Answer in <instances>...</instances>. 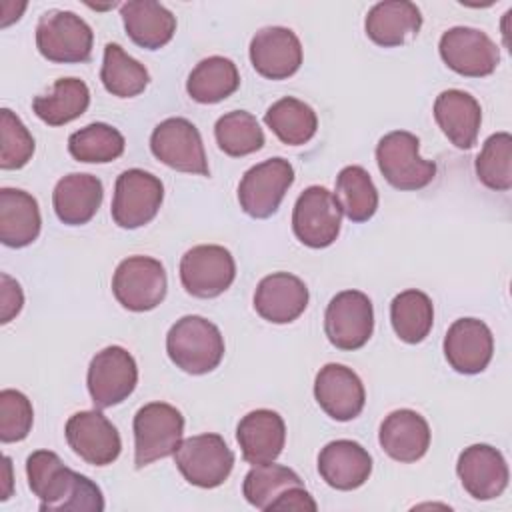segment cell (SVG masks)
<instances>
[{
	"instance_id": "obj_11",
	"label": "cell",
	"mask_w": 512,
	"mask_h": 512,
	"mask_svg": "<svg viewBox=\"0 0 512 512\" xmlns=\"http://www.w3.org/2000/svg\"><path fill=\"white\" fill-rule=\"evenodd\" d=\"M88 392L96 408H112L124 402L138 384L134 356L122 346H106L88 364Z\"/></svg>"
},
{
	"instance_id": "obj_31",
	"label": "cell",
	"mask_w": 512,
	"mask_h": 512,
	"mask_svg": "<svg viewBox=\"0 0 512 512\" xmlns=\"http://www.w3.org/2000/svg\"><path fill=\"white\" fill-rule=\"evenodd\" d=\"M238 86V68L230 58L224 56H208L200 60L186 80L188 96L200 104L222 102L232 96Z\"/></svg>"
},
{
	"instance_id": "obj_6",
	"label": "cell",
	"mask_w": 512,
	"mask_h": 512,
	"mask_svg": "<svg viewBox=\"0 0 512 512\" xmlns=\"http://www.w3.org/2000/svg\"><path fill=\"white\" fill-rule=\"evenodd\" d=\"M94 32L70 10H48L36 24V48L56 64H80L92 56Z\"/></svg>"
},
{
	"instance_id": "obj_5",
	"label": "cell",
	"mask_w": 512,
	"mask_h": 512,
	"mask_svg": "<svg viewBox=\"0 0 512 512\" xmlns=\"http://www.w3.org/2000/svg\"><path fill=\"white\" fill-rule=\"evenodd\" d=\"M134 466L144 468L172 456L184 434L182 412L166 402H148L134 414Z\"/></svg>"
},
{
	"instance_id": "obj_16",
	"label": "cell",
	"mask_w": 512,
	"mask_h": 512,
	"mask_svg": "<svg viewBox=\"0 0 512 512\" xmlns=\"http://www.w3.org/2000/svg\"><path fill=\"white\" fill-rule=\"evenodd\" d=\"M342 224V210L324 186H308L292 210L294 236L308 248H326L336 242Z\"/></svg>"
},
{
	"instance_id": "obj_9",
	"label": "cell",
	"mask_w": 512,
	"mask_h": 512,
	"mask_svg": "<svg viewBox=\"0 0 512 512\" xmlns=\"http://www.w3.org/2000/svg\"><path fill=\"white\" fill-rule=\"evenodd\" d=\"M164 200V184L158 176L130 168L116 178L112 198V220L124 230H136L152 222Z\"/></svg>"
},
{
	"instance_id": "obj_3",
	"label": "cell",
	"mask_w": 512,
	"mask_h": 512,
	"mask_svg": "<svg viewBox=\"0 0 512 512\" xmlns=\"http://www.w3.org/2000/svg\"><path fill=\"white\" fill-rule=\"evenodd\" d=\"M242 494L250 506L262 512H316L318 508L300 476L292 468L274 462L254 464L244 476Z\"/></svg>"
},
{
	"instance_id": "obj_34",
	"label": "cell",
	"mask_w": 512,
	"mask_h": 512,
	"mask_svg": "<svg viewBox=\"0 0 512 512\" xmlns=\"http://www.w3.org/2000/svg\"><path fill=\"white\" fill-rule=\"evenodd\" d=\"M390 322L402 342L420 344L434 324V304L430 296L416 288L396 294L390 302Z\"/></svg>"
},
{
	"instance_id": "obj_2",
	"label": "cell",
	"mask_w": 512,
	"mask_h": 512,
	"mask_svg": "<svg viewBox=\"0 0 512 512\" xmlns=\"http://www.w3.org/2000/svg\"><path fill=\"white\" fill-rule=\"evenodd\" d=\"M224 336L202 316L188 314L176 320L166 334L168 358L186 374H208L224 358Z\"/></svg>"
},
{
	"instance_id": "obj_14",
	"label": "cell",
	"mask_w": 512,
	"mask_h": 512,
	"mask_svg": "<svg viewBox=\"0 0 512 512\" xmlns=\"http://www.w3.org/2000/svg\"><path fill=\"white\" fill-rule=\"evenodd\" d=\"M324 332L338 350L362 348L374 332L372 300L360 290H342L326 306Z\"/></svg>"
},
{
	"instance_id": "obj_4",
	"label": "cell",
	"mask_w": 512,
	"mask_h": 512,
	"mask_svg": "<svg viewBox=\"0 0 512 512\" xmlns=\"http://www.w3.org/2000/svg\"><path fill=\"white\" fill-rule=\"evenodd\" d=\"M420 140L406 130L384 134L376 144V162L384 180L398 190H422L436 178V162L420 156Z\"/></svg>"
},
{
	"instance_id": "obj_23",
	"label": "cell",
	"mask_w": 512,
	"mask_h": 512,
	"mask_svg": "<svg viewBox=\"0 0 512 512\" xmlns=\"http://www.w3.org/2000/svg\"><path fill=\"white\" fill-rule=\"evenodd\" d=\"M430 426L426 418L410 408L390 412L378 430L382 450L396 462L412 464L420 460L430 448Z\"/></svg>"
},
{
	"instance_id": "obj_25",
	"label": "cell",
	"mask_w": 512,
	"mask_h": 512,
	"mask_svg": "<svg viewBox=\"0 0 512 512\" xmlns=\"http://www.w3.org/2000/svg\"><path fill=\"white\" fill-rule=\"evenodd\" d=\"M318 474L330 488L356 490L372 474V456L354 440H332L318 454Z\"/></svg>"
},
{
	"instance_id": "obj_27",
	"label": "cell",
	"mask_w": 512,
	"mask_h": 512,
	"mask_svg": "<svg viewBox=\"0 0 512 512\" xmlns=\"http://www.w3.org/2000/svg\"><path fill=\"white\" fill-rule=\"evenodd\" d=\"M422 28V14L414 2L386 0L374 4L364 20L366 36L382 46L394 48L416 38Z\"/></svg>"
},
{
	"instance_id": "obj_26",
	"label": "cell",
	"mask_w": 512,
	"mask_h": 512,
	"mask_svg": "<svg viewBox=\"0 0 512 512\" xmlns=\"http://www.w3.org/2000/svg\"><path fill=\"white\" fill-rule=\"evenodd\" d=\"M434 120L444 136L460 150H470L476 144L482 108L478 100L464 90H444L434 100Z\"/></svg>"
},
{
	"instance_id": "obj_38",
	"label": "cell",
	"mask_w": 512,
	"mask_h": 512,
	"mask_svg": "<svg viewBox=\"0 0 512 512\" xmlns=\"http://www.w3.org/2000/svg\"><path fill=\"white\" fill-rule=\"evenodd\" d=\"M218 148L232 156H248L264 146V132L254 114L246 110H232L222 114L214 124Z\"/></svg>"
},
{
	"instance_id": "obj_21",
	"label": "cell",
	"mask_w": 512,
	"mask_h": 512,
	"mask_svg": "<svg viewBox=\"0 0 512 512\" xmlns=\"http://www.w3.org/2000/svg\"><path fill=\"white\" fill-rule=\"evenodd\" d=\"M494 354V336L478 318H458L444 336V356L460 374H480Z\"/></svg>"
},
{
	"instance_id": "obj_18",
	"label": "cell",
	"mask_w": 512,
	"mask_h": 512,
	"mask_svg": "<svg viewBox=\"0 0 512 512\" xmlns=\"http://www.w3.org/2000/svg\"><path fill=\"white\" fill-rule=\"evenodd\" d=\"M314 398L332 420L348 422L364 410L366 390L352 368L330 362L314 378Z\"/></svg>"
},
{
	"instance_id": "obj_29",
	"label": "cell",
	"mask_w": 512,
	"mask_h": 512,
	"mask_svg": "<svg viewBox=\"0 0 512 512\" xmlns=\"http://www.w3.org/2000/svg\"><path fill=\"white\" fill-rule=\"evenodd\" d=\"M128 38L146 50H160L176 32V16L154 0H130L120 6Z\"/></svg>"
},
{
	"instance_id": "obj_15",
	"label": "cell",
	"mask_w": 512,
	"mask_h": 512,
	"mask_svg": "<svg viewBox=\"0 0 512 512\" xmlns=\"http://www.w3.org/2000/svg\"><path fill=\"white\" fill-rule=\"evenodd\" d=\"M442 62L460 76L484 78L500 64V50L494 40L470 26L448 28L438 42Z\"/></svg>"
},
{
	"instance_id": "obj_39",
	"label": "cell",
	"mask_w": 512,
	"mask_h": 512,
	"mask_svg": "<svg viewBox=\"0 0 512 512\" xmlns=\"http://www.w3.org/2000/svg\"><path fill=\"white\" fill-rule=\"evenodd\" d=\"M474 170L478 180L498 192L512 188V136L508 132H496L488 136L482 150L476 156Z\"/></svg>"
},
{
	"instance_id": "obj_20",
	"label": "cell",
	"mask_w": 512,
	"mask_h": 512,
	"mask_svg": "<svg viewBox=\"0 0 512 512\" xmlns=\"http://www.w3.org/2000/svg\"><path fill=\"white\" fill-rule=\"evenodd\" d=\"M456 474L462 488L474 500H494L508 486V464L500 450L490 444H472L464 448L456 462Z\"/></svg>"
},
{
	"instance_id": "obj_12",
	"label": "cell",
	"mask_w": 512,
	"mask_h": 512,
	"mask_svg": "<svg viewBox=\"0 0 512 512\" xmlns=\"http://www.w3.org/2000/svg\"><path fill=\"white\" fill-rule=\"evenodd\" d=\"M152 154L172 170L210 176L202 136L198 128L186 118L162 120L150 136Z\"/></svg>"
},
{
	"instance_id": "obj_32",
	"label": "cell",
	"mask_w": 512,
	"mask_h": 512,
	"mask_svg": "<svg viewBox=\"0 0 512 512\" xmlns=\"http://www.w3.org/2000/svg\"><path fill=\"white\" fill-rule=\"evenodd\" d=\"M90 106V90L80 78H58L48 94L32 100L34 114L48 126H64L80 118Z\"/></svg>"
},
{
	"instance_id": "obj_1",
	"label": "cell",
	"mask_w": 512,
	"mask_h": 512,
	"mask_svg": "<svg viewBox=\"0 0 512 512\" xmlns=\"http://www.w3.org/2000/svg\"><path fill=\"white\" fill-rule=\"evenodd\" d=\"M26 476L42 512H102L104 496L88 476L64 466L52 450H36L26 458Z\"/></svg>"
},
{
	"instance_id": "obj_42",
	"label": "cell",
	"mask_w": 512,
	"mask_h": 512,
	"mask_svg": "<svg viewBox=\"0 0 512 512\" xmlns=\"http://www.w3.org/2000/svg\"><path fill=\"white\" fill-rule=\"evenodd\" d=\"M24 294L20 284L6 272L0 274V322L8 324L22 310Z\"/></svg>"
},
{
	"instance_id": "obj_36",
	"label": "cell",
	"mask_w": 512,
	"mask_h": 512,
	"mask_svg": "<svg viewBox=\"0 0 512 512\" xmlns=\"http://www.w3.org/2000/svg\"><path fill=\"white\" fill-rule=\"evenodd\" d=\"M100 80L112 96L134 98L142 94L150 82V74L144 64L124 52L120 44L108 42L104 46V60Z\"/></svg>"
},
{
	"instance_id": "obj_10",
	"label": "cell",
	"mask_w": 512,
	"mask_h": 512,
	"mask_svg": "<svg viewBox=\"0 0 512 512\" xmlns=\"http://www.w3.org/2000/svg\"><path fill=\"white\" fill-rule=\"evenodd\" d=\"M294 184V168L286 158L274 156L248 168L238 184L240 208L256 220L270 218Z\"/></svg>"
},
{
	"instance_id": "obj_33",
	"label": "cell",
	"mask_w": 512,
	"mask_h": 512,
	"mask_svg": "<svg viewBox=\"0 0 512 512\" xmlns=\"http://www.w3.org/2000/svg\"><path fill=\"white\" fill-rule=\"evenodd\" d=\"M264 124L282 144L302 146L314 138L318 130V116L310 104L294 96H286L266 110Z\"/></svg>"
},
{
	"instance_id": "obj_19",
	"label": "cell",
	"mask_w": 512,
	"mask_h": 512,
	"mask_svg": "<svg viewBox=\"0 0 512 512\" xmlns=\"http://www.w3.org/2000/svg\"><path fill=\"white\" fill-rule=\"evenodd\" d=\"M250 62L268 80H286L302 66V44L286 26L260 28L250 40Z\"/></svg>"
},
{
	"instance_id": "obj_28",
	"label": "cell",
	"mask_w": 512,
	"mask_h": 512,
	"mask_svg": "<svg viewBox=\"0 0 512 512\" xmlns=\"http://www.w3.org/2000/svg\"><path fill=\"white\" fill-rule=\"evenodd\" d=\"M102 198L104 186L100 178L72 172L56 182L52 192V206L62 224L82 226L96 216Z\"/></svg>"
},
{
	"instance_id": "obj_17",
	"label": "cell",
	"mask_w": 512,
	"mask_h": 512,
	"mask_svg": "<svg viewBox=\"0 0 512 512\" xmlns=\"http://www.w3.org/2000/svg\"><path fill=\"white\" fill-rule=\"evenodd\" d=\"M64 436L72 452L92 466H108L122 452L120 434L100 408L72 414L64 426Z\"/></svg>"
},
{
	"instance_id": "obj_8",
	"label": "cell",
	"mask_w": 512,
	"mask_h": 512,
	"mask_svg": "<svg viewBox=\"0 0 512 512\" xmlns=\"http://www.w3.org/2000/svg\"><path fill=\"white\" fill-rule=\"evenodd\" d=\"M166 290V270L152 256H128L112 276V292L118 304L130 312L154 310L166 298Z\"/></svg>"
},
{
	"instance_id": "obj_40",
	"label": "cell",
	"mask_w": 512,
	"mask_h": 512,
	"mask_svg": "<svg viewBox=\"0 0 512 512\" xmlns=\"http://www.w3.org/2000/svg\"><path fill=\"white\" fill-rule=\"evenodd\" d=\"M34 138L24 122L10 110H0V168L18 170L24 168L34 156Z\"/></svg>"
},
{
	"instance_id": "obj_24",
	"label": "cell",
	"mask_w": 512,
	"mask_h": 512,
	"mask_svg": "<svg viewBox=\"0 0 512 512\" xmlns=\"http://www.w3.org/2000/svg\"><path fill=\"white\" fill-rule=\"evenodd\" d=\"M236 442L248 464L274 462L286 444V424L274 410H252L240 418L236 426Z\"/></svg>"
},
{
	"instance_id": "obj_37",
	"label": "cell",
	"mask_w": 512,
	"mask_h": 512,
	"mask_svg": "<svg viewBox=\"0 0 512 512\" xmlns=\"http://www.w3.org/2000/svg\"><path fill=\"white\" fill-rule=\"evenodd\" d=\"M126 142L118 128L106 122L88 124L68 138V152L74 160L86 164H106L124 154Z\"/></svg>"
},
{
	"instance_id": "obj_41",
	"label": "cell",
	"mask_w": 512,
	"mask_h": 512,
	"mask_svg": "<svg viewBox=\"0 0 512 512\" xmlns=\"http://www.w3.org/2000/svg\"><path fill=\"white\" fill-rule=\"evenodd\" d=\"M34 424L32 402L26 394L14 388L0 392V440L4 444L24 440Z\"/></svg>"
},
{
	"instance_id": "obj_35",
	"label": "cell",
	"mask_w": 512,
	"mask_h": 512,
	"mask_svg": "<svg viewBox=\"0 0 512 512\" xmlns=\"http://www.w3.org/2000/svg\"><path fill=\"white\" fill-rule=\"evenodd\" d=\"M334 198L350 222H366L378 210V190L362 166H344L336 176Z\"/></svg>"
},
{
	"instance_id": "obj_7",
	"label": "cell",
	"mask_w": 512,
	"mask_h": 512,
	"mask_svg": "<svg viewBox=\"0 0 512 512\" xmlns=\"http://www.w3.org/2000/svg\"><path fill=\"white\" fill-rule=\"evenodd\" d=\"M174 462L188 484L218 488L234 468V452L220 434L206 432L182 440L174 452Z\"/></svg>"
},
{
	"instance_id": "obj_30",
	"label": "cell",
	"mask_w": 512,
	"mask_h": 512,
	"mask_svg": "<svg viewBox=\"0 0 512 512\" xmlns=\"http://www.w3.org/2000/svg\"><path fill=\"white\" fill-rule=\"evenodd\" d=\"M38 200L20 188H0V242L8 248L30 246L40 234Z\"/></svg>"
},
{
	"instance_id": "obj_13",
	"label": "cell",
	"mask_w": 512,
	"mask_h": 512,
	"mask_svg": "<svg viewBox=\"0 0 512 512\" xmlns=\"http://www.w3.org/2000/svg\"><path fill=\"white\" fill-rule=\"evenodd\" d=\"M234 278L236 262L224 246L200 244L180 260V282L194 298H216L232 286Z\"/></svg>"
},
{
	"instance_id": "obj_22",
	"label": "cell",
	"mask_w": 512,
	"mask_h": 512,
	"mask_svg": "<svg viewBox=\"0 0 512 512\" xmlns=\"http://www.w3.org/2000/svg\"><path fill=\"white\" fill-rule=\"evenodd\" d=\"M306 284L290 272H272L264 276L254 292V310L272 324H290L308 306Z\"/></svg>"
}]
</instances>
